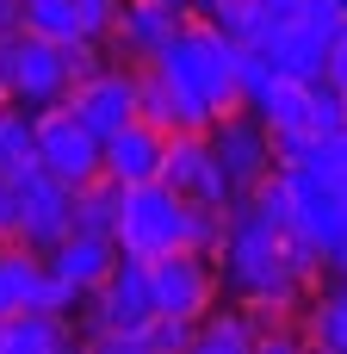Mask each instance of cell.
<instances>
[{"label": "cell", "mask_w": 347, "mask_h": 354, "mask_svg": "<svg viewBox=\"0 0 347 354\" xmlns=\"http://www.w3.org/2000/svg\"><path fill=\"white\" fill-rule=\"evenodd\" d=\"M155 68L174 87V131H211L217 112L242 106V44L199 12L180 19V31L155 56Z\"/></svg>", "instance_id": "cell-1"}, {"label": "cell", "mask_w": 347, "mask_h": 354, "mask_svg": "<svg viewBox=\"0 0 347 354\" xmlns=\"http://www.w3.org/2000/svg\"><path fill=\"white\" fill-rule=\"evenodd\" d=\"M112 243H118V255H130V261H155V255H168V249H186V199H180L168 180L124 187Z\"/></svg>", "instance_id": "cell-2"}, {"label": "cell", "mask_w": 347, "mask_h": 354, "mask_svg": "<svg viewBox=\"0 0 347 354\" xmlns=\"http://www.w3.org/2000/svg\"><path fill=\"white\" fill-rule=\"evenodd\" d=\"M75 311H81V342H93V336H106V330H149L155 324V286H149V261H130V255H118V268L93 286V292H81L75 299Z\"/></svg>", "instance_id": "cell-3"}, {"label": "cell", "mask_w": 347, "mask_h": 354, "mask_svg": "<svg viewBox=\"0 0 347 354\" xmlns=\"http://www.w3.org/2000/svg\"><path fill=\"white\" fill-rule=\"evenodd\" d=\"M31 143H37V168H50L56 180L81 187L93 174H106V149H99V131L81 124V112L68 100H50L31 112Z\"/></svg>", "instance_id": "cell-4"}, {"label": "cell", "mask_w": 347, "mask_h": 354, "mask_svg": "<svg viewBox=\"0 0 347 354\" xmlns=\"http://www.w3.org/2000/svg\"><path fill=\"white\" fill-rule=\"evenodd\" d=\"M68 230H75V187L56 180L50 168H25V174H12V243L50 255Z\"/></svg>", "instance_id": "cell-5"}, {"label": "cell", "mask_w": 347, "mask_h": 354, "mask_svg": "<svg viewBox=\"0 0 347 354\" xmlns=\"http://www.w3.org/2000/svg\"><path fill=\"white\" fill-rule=\"evenodd\" d=\"M0 81H6V100L37 112L50 100H68V56H62V44L19 25L0 37Z\"/></svg>", "instance_id": "cell-6"}, {"label": "cell", "mask_w": 347, "mask_h": 354, "mask_svg": "<svg viewBox=\"0 0 347 354\" xmlns=\"http://www.w3.org/2000/svg\"><path fill=\"white\" fill-rule=\"evenodd\" d=\"M149 286H155V317H186V324H199L224 299L217 255H205V249H168V255H155L149 261Z\"/></svg>", "instance_id": "cell-7"}, {"label": "cell", "mask_w": 347, "mask_h": 354, "mask_svg": "<svg viewBox=\"0 0 347 354\" xmlns=\"http://www.w3.org/2000/svg\"><path fill=\"white\" fill-rule=\"evenodd\" d=\"M205 137H211V156H217L224 180H230V199L255 193V187L273 174V131H267V124H261L248 106H230V112H217Z\"/></svg>", "instance_id": "cell-8"}, {"label": "cell", "mask_w": 347, "mask_h": 354, "mask_svg": "<svg viewBox=\"0 0 347 354\" xmlns=\"http://www.w3.org/2000/svg\"><path fill=\"white\" fill-rule=\"evenodd\" d=\"M279 174L292 187V230L335 261L347 249V187L323 168H279Z\"/></svg>", "instance_id": "cell-9"}, {"label": "cell", "mask_w": 347, "mask_h": 354, "mask_svg": "<svg viewBox=\"0 0 347 354\" xmlns=\"http://www.w3.org/2000/svg\"><path fill=\"white\" fill-rule=\"evenodd\" d=\"M180 6H168V0H118V12H112V31H106V50H112V62H130V68H143V62H155L168 44H174V31H180Z\"/></svg>", "instance_id": "cell-10"}, {"label": "cell", "mask_w": 347, "mask_h": 354, "mask_svg": "<svg viewBox=\"0 0 347 354\" xmlns=\"http://www.w3.org/2000/svg\"><path fill=\"white\" fill-rule=\"evenodd\" d=\"M161 180L180 193V199H205V205H236L230 199V180L211 156V137L205 131H168V168Z\"/></svg>", "instance_id": "cell-11"}, {"label": "cell", "mask_w": 347, "mask_h": 354, "mask_svg": "<svg viewBox=\"0 0 347 354\" xmlns=\"http://www.w3.org/2000/svg\"><path fill=\"white\" fill-rule=\"evenodd\" d=\"M335 37H341V31H335V25H323V19H310V12H286L261 50H267V62H273L279 75L317 81V75L329 68V50H335Z\"/></svg>", "instance_id": "cell-12"}, {"label": "cell", "mask_w": 347, "mask_h": 354, "mask_svg": "<svg viewBox=\"0 0 347 354\" xmlns=\"http://www.w3.org/2000/svg\"><path fill=\"white\" fill-rule=\"evenodd\" d=\"M99 149H106V174L118 187L161 180V168H168V131L149 124V118H124L112 137H99Z\"/></svg>", "instance_id": "cell-13"}, {"label": "cell", "mask_w": 347, "mask_h": 354, "mask_svg": "<svg viewBox=\"0 0 347 354\" xmlns=\"http://www.w3.org/2000/svg\"><path fill=\"white\" fill-rule=\"evenodd\" d=\"M68 106L81 112V124H87V131L112 137L124 118H137V68H130V62H106L93 81L68 87Z\"/></svg>", "instance_id": "cell-14"}, {"label": "cell", "mask_w": 347, "mask_h": 354, "mask_svg": "<svg viewBox=\"0 0 347 354\" xmlns=\"http://www.w3.org/2000/svg\"><path fill=\"white\" fill-rule=\"evenodd\" d=\"M43 268H50L56 280H68L75 292H93V286L118 268V243L99 236V230H68V236L43 255Z\"/></svg>", "instance_id": "cell-15"}, {"label": "cell", "mask_w": 347, "mask_h": 354, "mask_svg": "<svg viewBox=\"0 0 347 354\" xmlns=\"http://www.w3.org/2000/svg\"><path fill=\"white\" fill-rule=\"evenodd\" d=\"M267 131H310V81H298V75H267V87H255L248 100H242Z\"/></svg>", "instance_id": "cell-16"}, {"label": "cell", "mask_w": 347, "mask_h": 354, "mask_svg": "<svg viewBox=\"0 0 347 354\" xmlns=\"http://www.w3.org/2000/svg\"><path fill=\"white\" fill-rule=\"evenodd\" d=\"M75 324L62 311H12L0 317V354H68Z\"/></svg>", "instance_id": "cell-17"}, {"label": "cell", "mask_w": 347, "mask_h": 354, "mask_svg": "<svg viewBox=\"0 0 347 354\" xmlns=\"http://www.w3.org/2000/svg\"><path fill=\"white\" fill-rule=\"evenodd\" d=\"M192 354H255V330H248V305H211L199 324H192Z\"/></svg>", "instance_id": "cell-18"}, {"label": "cell", "mask_w": 347, "mask_h": 354, "mask_svg": "<svg viewBox=\"0 0 347 354\" xmlns=\"http://www.w3.org/2000/svg\"><path fill=\"white\" fill-rule=\"evenodd\" d=\"M50 268H43V255L37 249H25V243H0V317H12V311H31V299H37V280H43Z\"/></svg>", "instance_id": "cell-19"}, {"label": "cell", "mask_w": 347, "mask_h": 354, "mask_svg": "<svg viewBox=\"0 0 347 354\" xmlns=\"http://www.w3.org/2000/svg\"><path fill=\"white\" fill-rule=\"evenodd\" d=\"M242 305H248L255 354H298V348H310V336H304V317H298V311L267 305V299H242Z\"/></svg>", "instance_id": "cell-20"}, {"label": "cell", "mask_w": 347, "mask_h": 354, "mask_svg": "<svg viewBox=\"0 0 347 354\" xmlns=\"http://www.w3.org/2000/svg\"><path fill=\"white\" fill-rule=\"evenodd\" d=\"M298 317H304V336H310V348L347 354V286H335V292H310Z\"/></svg>", "instance_id": "cell-21"}, {"label": "cell", "mask_w": 347, "mask_h": 354, "mask_svg": "<svg viewBox=\"0 0 347 354\" xmlns=\"http://www.w3.org/2000/svg\"><path fill=\"white\" fill-rule=\"evenodd\" d=\"M118 205H124V187H118L112 174L81 180V187H75V230H99V236H112Z\"/></svg>", "instance_id": "cell-22"}, {"label": "cell", "mask_w": 347, "mask_h": 354, "mask_svg": "<svg viewBox=\"0 0 347 354\" xmlns=\"http://www.w3.org/2000/svg\"><path fill=\"white\" fill-rule=\"evenodd\" d=\"M25 168H37V143H31V106L6 100V106H0V174L12 180V174H25Z\"/></svg>", "instance_id": "cell-23"}, {"label": "cell", "mask_w": 347, "mask_h": 354, "mask_svg": "<svg viewBox=\"0 0 347 354\" xmlns=\"http://www.w3.org/2000/svg\"><path fill=\"white\" fill-rule=\"evenodd\" d=\"M211 25H217V31H230L236 44L261 50V44L273 37V25H279V19H273V12H267L261 0H224V6L211 12Z\"/></svg>", "instance_id": "cell-24"}, {"label": "cell", "mask_w": 347, "mask_h": 354, "mask_svg": "<svg viewBox=\"0 0 347 354\" xmlns=\"http://www.w3.org/2000/svg\"><path fill=\"white\" fill-rule=\"evenodd\" d=\"M25 31H37L50 44H75V37H87V19L75 0H25Z\"/></svg>", "instance_id": "cell-25"}, {"label": "cell", "mask_w": 347, "mask_h": 354, "mask_svg": "<svg viewBox=\"0 0 347 354\" xmlns=\"http://www.w3.org/2000/svg\"><path fill=\"white\" fill-rule=\"evenodd\" d=\"M230 212H236V205H205V199H186V249L217 255V249H224V236H230Z\"/></svg>", "instance_id": "cell-26"}, {"label": "cell", "mask_w": 347, "mask_h": 354, "mask_svg": "<svg viewBox=\"0 0 347 354\" xmlns=\"http://www.w3.org/2000/svg\"><path fill=\"white\" fill-rule=\"evenodd\" d=\"M137 118H149V124L174 131V87L161 81V68H155V62H143V68H137Z\"/></svg>", "instance_id": "cell-27"}, {"label": "cell", "mask_w": 347, "mask_h": 354, "mask_svg": "<svg viewBox=\"0 0 347 354\" xmlns=\"http://www.w3.org/2000/svg\"><path fill=\"white\" fill-rule=\"evenodd\" d=\"M310 131H317V137L347 131V93L329 81V75H317V81H310Z\"/></svg>", "instance_id": "cell-28"}, {"label": "cell", "mask_w": 347, "mask_h": 354, "mask_svg": "<svg viewBox=\"0 0 347 354\" xmlns=\"http://www.w3.org/2000/svg\"><path fill=\"white\" fill-rule=\"evenodd\" d=\"M317 149H323L317 131H273V168H304L317 162Z\"/></svg>", "instance_id": "cell-29"}, {"label": "cell", "mask_w": 347, "mask_h": 354, "mask_svg": "<svg viewBox=\"0 0 347 354\" xmlns=\"http://www.w3.org/2000/svg\"><path fill=\"white\" fill-rule=\"evenodd\" d=\"M143 336H149V348H192V324H186V317H155V324H149V330H143Z\"/></svg>", "instance_id": "cell-30"}, {"label": "cell", "mask_w": 347, "mask_h": 354, "mask_svg": "<svg viewBox=\"0 0 347 354\" xmlns=\"http://www.w3.org/2000/svg\"><path fill=\"white\" fill-rule=\"evenodd\" d=\"M304 168H323V174H335V180L347 187V131H335V137H323L317 162H304Z\"/></svg>", "instance_id": "cell-31"}, {"label": "cell", "mask_w": 347, "mask_h": 354, "mask_svg": "<svg viewBox=\"0 0 347 354\" xmlns=\"http://www.w3.org/2000/svg\"><path fill=\"white\" fill-rule=\"evenodd\" d=\"M81 6V19H87V37H99L106 44V31H112V12H118V0H75Z\"/></svg>", "instance_id": "cell-32"}, {"label": "cell", "mask_w": 347, "mask_h": 354, "mask_svg": "<svg viewBox=\"0 0 347 354\" xmlns=\"http://www.w3.org/2000/svg\"><path fill=\"white\" fill-rule=\"evenodd\" d=\"M323 75L347 93V25H341V37H335V50H329V68H323Z\"/></svg>", "instance_id": "cell-33"}, {"label": "cell", "mask_w": 347, "mask_h": 354, "mask_svg": "<svg viewBox=\"0 0 347 354\" xmlns=\"http://www.w3.org/2000/svg\"><path fill=\"white\" fill-rule=\"evenodd\" d=\"M25 25V0H0V37Z\"/></svg>", "instance_id": "cell-34"}, {"label": "cell", "mask_w": 347, "mask_h": 354, "mask_svg": "<svg viewBox=\"0 0 347 354\" xmlns=\"http://www.w3.org/2000/svg\"><path fill=\"white\" fill-rule=\"evenodd\" d=\"M261 6H267V12H273V19H286V12H292V6H298V0H261Z\"/></svg>", "instance_id": "cell-35"}, {"label": "cell", "mask_w": 347, "mask_h": 354, "mask_svg": "<svg viewBox=\"0 0 347 354\" xmlns=\"http://www.w3.org/2000/svg\"><path fill=\"white\" fill-rule=\"evenodd\" d=\"M217 6H224V0H192V12H199V19H211Z\"/></svg>", "instance_id": "cell-36"}, {"label": "cell", "mask_w": 347, "mask_h": 354, "mask_svg": "<svg viewBox=\"0 0 347 354\" xmlns=\"http://www.w3.org/2000/svg\"><path fill=\"white\" fill-rule=\"evenodd\" d=\"M329 268H335V274H341V286H347V249H341V255H335V261H329Z\"/></svg>", "instance_id": "cell-37"}, {"label": "cell", "mask_w": 347, "mask_h": 354, "mask_svg": "<svg viewBox=\"0 0 347 354\" xmlns=\"http://www.w3.org/2000/svg\"><path fill=\"white\" fill-rule=\"evenodd\" d=\"M168 6H180V12H192V0H168Z\"/></svg>", "instance_id": "cell-38"}, {"label": "cell", "mask_w": 347, "mask_h": 354, "mask_svg": "<svg viewBox=\"0 0 347 354\" xmlns=\"http://www.w3.org/2000/svg\"><path fill=\"white\" fill-rule=\"evenodd\" d=\"M0 106H6V81H0Z\"/></svg>", "instance_id": "cell-39"}, {"label": "cell", "mask_w": 347, "mask_h": 354, "mask_svg": "<svg viewBox=\"0 0 347 354\" xmlns=\"http://www.w3.org/2000/svg\"><path fill=\"white\" fill-rule=\"evenodd\" d=\"M341 6H347V0H341Z\"/></svg>", "instance_id": "cell-40"}]
</instances>
